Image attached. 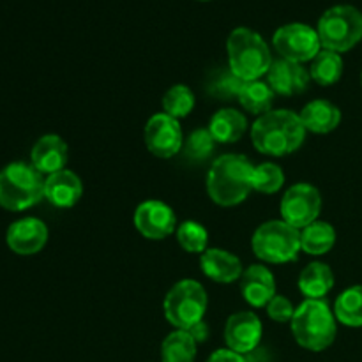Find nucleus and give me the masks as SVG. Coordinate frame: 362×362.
<instances>
[{
	"instance_id": "nucleus-36",
	"label": "nucleus",
	"mask_w": 362,
	"mask_h": 362,
	"mask_svg": "<svg viewBox=\"0 0 362 362\" xmlns=\"http://www.w3.org/2000/svg\"><path fill=\"white\" fill-rule=\"evenodd\" d=\"M200 2H209V0H200Z\"/></svg>"
},
{
	"instance_id": "nucleus-6",
	"label": "nucleus",
	"mask_w": 362,
	"mask_h": 362,
	"mask_svg": "<svg viewBox=\"0 0 362 362\" xmlns=\"http://www.w3.org/2000/svg\"><path fill=\"white\" fill-rule=\"evenodd\" d=\"M317 32L324 49L350 52L362 41V13L349 4L332 6L318 20Z\"/></svg>"
},
{
	"instance_id": "nucleus-19",
	"label": "nucleus",
	"mask_w": 362,
	"mask_h": 362,
	"mask_svg": "<svg viewBox=\"0 0 362 362\" xmlns=\"http://www.w3.org/2000/svg\"><path fill=\"white\" fill-rule=\"evenodd\" d=\"M202 272L214 283L230 285L239 281L244 269L239 258L221 247H209L200 257Z\"/></svg>"
},
{
	"instance_id": "nucleus-21",
	"label": "nucleus",
	"mask_w": 362,
	"mask_h": 362,
	"mask_svg": "<svg viewBox=\"0 0 362 362\" xmlns=\"http://www.w3.org/2000/svg\"><path fill=\"white\" fill-rule=\"evenodd\" d=\"M207 129L211 131L216 144H235L246 133L247 120L239 110L223 108L212 115Z\"/></svg>"
},
{
	"instance_id": "nucleus-11",
	"label": "nucleus",
	"mask_w": 362,
	"mask_h": 362,
	"mask_svg": "<svg viewBox=\"0 0 362 362\" xmlns=\"http://www.w3.org/2000/svg\"><path fill=\"white\" fill-rule=\"evenodd\" d=\"M144 140L148 152L156 158L170 159L184 147L182 127L179 120L166 113H156L145 124Z\"/></svg>"
},
{
	"instance_id": "nucleus-26",
	"label": "nucleus",
	"mask_w": 362,
	"mask_h": 362,
	"mask_svg": "<svg viewBox=\"0 0 362 362\" xmlns=\"http://www.w3.org/2000/svg\"><path fill=\"white\" fill-rule=\"evenodd\" d=\"M334 317L345 327H362V285L343 290L334 303Z\"/></svg>"
},
{
	"instance_id": "nucleus-29",
	"label": "nucleus",
	"mask_w": 362,
	"mask_h": 362,
	"mask_svg": "<svg viewBox=\"0 0 362 362\" xmlns=\"http://www.w3.org/2000/svg\"><path fill=\"white\" fill-rule=\"evenodd\" d=\"M177 243L187 253L202 255L209 250V232L202 223L198 221H182L177 225Z\"/></svg>"
},
{
	"instance_id": "nucleus-22",
	"label": "nucleus",
	"mask_w": 362,
	"mask_h": 362,
	"mask_svg": "<svg viewBox=\"0 0 362 362\" xmlns=\"http://www.w3.org/2000/svg\"><path fill=\"white\" fill-rule=\"evenodd\" d=\"M334 286V274L324 262H311L299 274V290L306 299H324Z\"/></svg>"
},
{
	"instance_id": "nucleus-34",
	"label": "nucleus",
	"mask_w": 362,
	"mask_h": 362,
	"mask_svg": "<svg viewBox=\"0 0 362 362\" xmlns=\"http://www.w3.org/2000/svg\"><path fill=\"white\" fill-rule=\"evenodd\" d=\"M207 362H247V359L246 356H240L230 349H219L209 357Z\"/></svg>"
},
{
	"instance_id": "nucleus-27",
	"label": "nucleus",
	"mask_w": 362,
	"mask_h": 362,
	"mask_svg": "<svg viewBox=\"0 0 362 362\" xmlns=\"http://www.w3.org/2000/svg\"><path fill=\"white\" fill-rule=\"evenodd\" d=\"M197 346L193 336L187 331L175 329L161 343V362H194Z\"/></svg>"
},
{
	"instance_id": "nucleus-25",
	"label": "nucleus",
	"mask_w": 362,
	"mask_h": 362,
	"mask_svg": "<svg viewBox=\"0 0 362 362\" xmlns=\"http://www.w3.org/2000/svg\"><path fill=\"white\" fill-rule=\"evenodd\" d=\"M343 69H345V64H343L341 55L322 48V52L311 60L310 76L315 83L322 87H331L341 80Z\"/></svg>"
},
{
	"instance_id": "nucleus-20",
	"label": "nucleus",
	"mask_w": 362,
	"mask_h": 362,
	"mask_svg": "<svg viewBox=\"0 0 362 362\" xmlns=\"http://www.w3.org/2000/svg\"><path fill=\"white\" fill-rule=\"evenodd\" d=\"M306 131L315 134H327L341 124V110L327 99H313L299 113Z\"/></svg>"
},
{
	"instance_id": "nucleus-3",
	"label": "nucleus",
	"mask_w": 362,
	"mask_h": 362,
	"mask_svg": "<svg viewBox=\"0 0 362 362\" xmlns=\"http://www.w3.org/2000/svg\"><path fill=\"white\" fill-rule=\"evenodd\" d=\"M290 329L303 349L310 352H324L334 343L338 320L324 299H306L296 308Z\"/></svg>"
},
{
	"instance_id": "nucleus-23",
	"label": "nucleus",
	"mask_w": 362,
	"mask_h": 362,
	"mask_svg": "<svg viewBox=\"0 0 362 362\" xmlns=\"http://www.w3.org/2000/svg\"><path fill=\"white\" fill-rule=\"evenodd\" d=\"M336 244V230L331 223L320 221L308 225L300 230V251L311 257H322L329 253Z\"/></svg>"
},
{
	"instance_id": "nucleus-14",
	"label": "nucleus",
	"mask_w": 362,
	"mask_h": 362,
	"mask_svg": "<svg viewBox=\"0 0 362 362\" xmlns=\"http://www.w3.org/2000/svg\"><path fill=\"white\" fill-rule=\"evenodd\" d=\"M6 243L13 253L20 257H32L48 243V228L37 218L18 219L7 228Z\"/></svg>"
},
{
	"instance_id": "nucleus-32",
	"label": "nucleus",
	"mask_w": 362,
	"mask_h": 362,
	"mask_svg": "<svg viewBox=\"0 0 362 362\" xmlns=\"http://www.w3.org/2000/svg\"><path fill=\"white\" fill-rule=\"evenodd\" d=\"M244 81L240 78H237L232 71L228 69V73L219 74L218 80H214L211 83V90L218 95V99H237L240 90V85Z\"/></svg>"
},
{
	"instance_id": "nucleus-4",
	"label": "nucleus",
	"mask_w": 362,
	"mask_h": 362,
	"mask_svg": "<svg viewBox=\"0 0 362 362\" xmlns=\"http://www.w3.org/2000/svg\"><path fill=\"white\" fill-rule=\"evenodd\" d=\"M228 69L243 81L262 80L267 76L272 64L271 49L258 32L247 27H237L226 41Z\"/></svg>"
},
{
	"instance_id": "nucleus-2",
	"label": "nucleus",
	"mask_w": 362,
	"mask_h": 362,
	"mask_svg": "<svg viewBox=\"0 0 362 362\" xmlns=\"http://www.w3.org/2000/svg\"><path fill=\"white\" fill-rule=\"evenodd\" d=\"M253 163L240 154H225L214 159L207 173V194L221 207H235L253 189Z\"/></svg>"
},
{
	"instance_id": "nucleus-16",
	"label": "nucleus",
	"mask_w": 362,
	"mask_h": 362,
	"mask_svg": "<svg viewBox=\"0 0 362 362\" xmlns=\"http://www.w3.org/2000/svg\"><path fill=\"white\" fill-rule=\"evenodd\" d=\"M240 293L251 308H265L276 296L274 274L265 265L255 264L244 269L239 279Z\"/></svg>"
},
{
	"instance_id": "nucleus-8",
	"label": "nucleus",
	"mask_w": 362,
	"mask_h": 362,
	"mask_svg": "<svg viewBox=\"0 0 362 362\" xmlns=\"http://www.w3.org/2000/svg\"><path fill=\"white\" fill-rule=\"evenodd\" d=\"M251 247L257 258L265 264H288L300 251V230L283 219L265 221L255 230Z\"/></svg>"
},
{
	"instance_id": "nucleus-12",
	"label": "nucleus",
	"mask_w": 362,
	"mask_h": 362,
	"mask_svg": "<svg viewBox=\"0 0 362 362\" xmlns=\"http://www.w3.org/2000/svg\"><path fill=\"white\" fill-rule=\"evenodd\" d=\"M134 228L148 240H163L177 230L173 209L161 200H145L133 216Z\"/></svg>"
},
{
	"instance_id": "nucleus-13",
	"label": "nucleus",
	"mask_w": 362,
	"mask_h": 362,
	"mask_svg": "<svg viewBox=\"0 0 362 362\" xmlns=\"http://www.w3.org/2000/svg\"><path fill=\"white\" fill-rule=\"evenodd\" d=\"M262 334H264V327H262L260 318L253 311H239L226 320V349L233 350L240 356H247L253 350H257V346L262 341Z\"/></svg>"
},
{
	"instance_id": "nucleus-1",
	"label": "nucleus",
	"mask_w": 362,
	"mask_h": 362,
	"mask_svg": "<svg viewBox=\"0 0 362 362\" xmlns=\"http://www.w3.org/2000/svg\"><path fill=\"white\" fill-rule=\"evenodd\" d=\"M306 127L292 110H271L251 126V144L260 154L283 158L299 151L306 140Z\"/></svg>"
},
{
	"instance_id": "nucleus-31",
	"label": "nucleus",
	"mask_w": 362,
	"mask_h": 362,
	"mask_svg": "<svg viewBox=\"0 0 362 362\" xmlns=\"http://www.w3.org/2000/svg\"><path fill=\"white\" fill-rule=\"evenodd\" d=\"M216 140L209 129H197L184 141V156L193 163H202L214 152Z\"/></svg>"
},
{
	"instance_id": "nucleus-18",
	"label": "nucleus",
	"mask_w": 362,
	"mask_h": 362,
	"mask_svg": "<svg viewBox=\"0 0 362 362\" xmlns=\"http://www.w3.org/2000/svg\"><path fill=\"white\" fill-rule=\"evenodd\" d=\"M83 197V182L71 170H60L45 180V198L59 209L74 207Z\"/></svg>"
},
{
	"instance_id": "nucleus-30",
	"label": "nucleus",
	"mask_w": 362,
	"mask_h": 362,
	"mask_svg": "<svg viewBox=\"0 0 362 362\" xmlns=\"http://www.w3.org/2000/svg\"><path fill=\"white\" fill-rule=\"evenodd\" d=\"M285 184V173L276 163H262L253 170V191L264 194H274Z\"/></svg>"
},
{
	"instance_id": "nucleus-9",
	"label": "nucleus",
	"mask_w": 362,
	"mask_h": 362,
	"mask_svg": "<svg viewBox=\"0 0 362 362\" xmlns=\"http://www.w3.org/2000/svg\"><path fill=\"white\" fill-rule=\"evenodd\" d=\"M272 45L281 59L292 62H311L322 52L317 28L306 23H288L279 27L272 35Z\"/></svg>"
},
{
	"instance_id": "nucleus-24",
	"label": "nucleus",
	"mask_w": 362,
	"mask_h": 362,
	"mask_svg": "<svg viewBox=\"0 0 362 362\" xmlns=\"http://www.w3.org/2000/svg\"><path fill=\"white\" fill-rule=\"evenodd\" d=\"M274 90L269 87L267 81L264 80H251L244 81L240 85L239 95L237 101L240 103L246 112L253 113V115H264V113L271 112L272 103H274Z\"/></svg>"
},
{
	"instance_id": "nucleus-17",
	"label": "nucleus",
	"mask_w": 362,
	"mask_h": 362,
	"mask_svg": "<svg viewBox=\"0 0 362 362\" xmlns=\"http://www.w3.org/2000/svg\"><path fill=\"white\" fill-rule=\"evenodd\" d=\"M69 161V147L59 134H45L34 144L30 152V163L42 175L66 170Z\"/></svg>"
},
{
	"instance_id": "nucleus-10",
	"label": "nucleus",
	"mask_w": 362,
	"mask_h": 362,
	"mask_svg": "<svg viewBox=\"0 0 362 362\" xmlns=\"http://www.w3.org/2000/svg\"><path fill=\"white\" fill-rule=\"evenodd\" d=\"M322 211V194L313 184L299 182L285 191L279 205L281 219L297 230L315 223Z\"/></svg>"
},
{
	"instance_id": "nucleus-33",
	"label": "nucleus",
	"mask_w": 362,
	"mask_h": 362,
	"mask_svg": "<svg viewBox=\"0 0 362 362\" xmlns=\"http://www.w3.org/2000/svg\"><path fill=\"white\" fill-rule=\"evenodd\" d=\"M267 315L271 320L278 322V324H286V322H292L293 313H296V308H293L292 300L285 296H278L276 293L271 299V303L267 304Z\"/></svg>"
},
{
	"instance_id": "nucleus-35",
	"label": "nucleus",
	"mask_w": 362,
	"mask_h": 362,
	"mask_svg": "<svg viewBox=\"0 0 362 362\" xmlns=\"http://www.w3.org/2000/svg\"><path fill=\"white\" fill-rule=\"evenodd\" d=\"M187 332H189V334L193 336L194 341H197L198 345H200V343L207 341V338H209V325L205 324L204 320H202V322H198L197 325H193V327H191Z\"/></svg>"
},
{
	"instance_id": "nucleus-28",
	"label": "nucleus",
	"mask_w": 362,
	"mask_h": 362,
	"mask_svg": "<svg viewBox=\"0 0 362 362\" xmlns=\"http://www.w3.org/2000/svg\"><path fill=\"white\" fill-rule=\"evenodd\" d=\"M194 103H197V99H194L193 90L187 85H173L163 95V113L177 120L186 119L193 112Z\"/></svg>"
},
{
	"instance_id": "nucleus-15",
	"label": "nucleus",
	"mask_w": 362,
	"mask_h": 362,
	"mask_svg": "<svg viewBox=\"0 0 362 362\" xmlns=\"http://www.w3.org/2000/svg\"><path fill=\"white\" fill-rule=\"evenodd\" d=\"M310 71L303 64L292 62L286 59L272 60L271 69L267 73L269 87L274 90V94L290 98V95L303 94L310 85Z\"/></svg>"
},
{
	"instance_id": "nucleus-37",
	"label": "nucleus",
	"mask_w": 362,
	"mask_h": 362,
	"mask_svg": "<svg viewBox=\"0 0 362 362\" xmlns=\"http://www.w3.org/2000/svg\"><path fill=\"white\" fill-rule=\"evenodd\" d=\"M361 85H362V73H361Z\"/></svg>"
},
{
	"instance_id": "nucleus-7",
	"label": "nucleus",
	"mask_w": 362,
	"mask_h": 362,
	"mask_svg": "<svg viewBox=\"0 0 362 362\" xmlns=\"http://www.w3.org/2000/svg\"><path fill=\"white\" fill-rule=\"evenodd\" d=\"M209 297L204 286L194 279H180L166 292L163 313L172 327L189 331L204 320Z\"/></svg>"
},
{
	"instance_id": "nucleus-5",
	"label": "nucleus",
	"mask_w": 362,
	"mask_h": 362,
	"mask_svg": "<svg viewBox=\"0 0 362 362\" xmlns=\"http://www.w3.org/2000/svg\"><path fill=\"white\" fill-rule=\"evenodd\" d=\"M45 177L32 163L14 161L0 170V207L27 211L45 198Z\"/></svg>"
}]
</instances>
